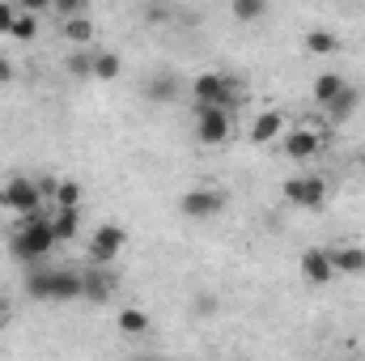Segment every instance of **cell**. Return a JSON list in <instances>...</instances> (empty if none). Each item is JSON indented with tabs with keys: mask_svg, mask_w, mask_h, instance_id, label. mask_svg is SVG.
Listing matches in <instances>:
<instances>
[{
	"mask_svg": "<svg viewBox=\"0 0 365 361\" xmlns=\"http://www.w3.org/2000/svg\"><path fill=\"white\" fill-rule=\"evenodd\" d=\"M264 13H268L264 0H234V17H238V21H259Z\"/></svg>",
	"mask_w": 365,
	"mask_h": 361,
	"instance_id": "cell-25",
	"label": "cell"
},
{
	"mask_svg": "<svg viewBox=\"0 0 365 361\" xmlns=\"http://www.w3.org/2000/svg\"><path fill=\"white\" fill-rule=\"evenodd\" d=\"M276 136H284V111H259L255 115V123H251V145H272Z\"/></svg>",
	"mask_w": 365,
	"mask_h": 361,
	"instance_id": "cell-11",
	"label": "cell"
},
{
	"mask_svg": "<svg viewBox=\"0 0 365 361\" xmlns=\"http://www.w3.org/2000/svg\"><path fill=\"white\" fill-rule=\"evenodd\" d=\"M195 141L200 145H225L230 141V111L195 106Z\"/></svg>",
	"mask_w": 365,
	"mask_h": 361,
	"instance_id": "cell-8",
	"label": "cell"
},
{
	"mask_svg": "<svg viewBox=\"0 0 365 361\" xmlns=\"http://www.w3.org/2000/svg\"><path fill=\"white\" fill-rule=\"evenodd\" d=\"M56 13L64 21H73V17H90V4L86 0H56Z\"/></svg>",
	"mask_w": 365,
	"mask_h": 361,
	"instance_id": "cell-26",
	"label": "cell"
},
{
	"mask_svg": "<svg viewBox=\"0 0 365 361\" xmlns=\"http://www.w3.org/2000/svg\"><path fill=\"white\" fill-rule=\"evenodd\" d=\"M140 17H145V21H166V9H162V4H153V9H145Z\"/></svg>",
	"mask_w": 365,
	"mask_h": 361,
	"instance_id": "cell-29",
	"label": "cell"
},
{
	"mask_svg": "<svg viewBox=\"0 0 365 361\" xmlns=\"http://www.w3.org/2000/svg\"><path fill=\"white\" fill-rule=\"evenodd\" d=\"M13 77H17L13 60H9V56H0V86H13Z\"/></svg>",
	"mask_w": 365,
	"mask_h": 361,
	"instance_id": "cell-28",
	"label": "cell"
},
{
	"mask_svg": "<svg viewBox=\"0 0 365 361\" xmlns=\"http://www.w3.org/2000/svg\"><path fill=\"white\" fill-rule=\"evenodd\" d=\"M56 208H81V183L60 179V191H56Z\"/></svg>",
	"mask_w": 365,
	"mask_h": 361,
	"instance_id": "cell-23",
	"label": "cell"
},
{
	"mask_svg": "<svg viewBox=\"0 0 365 361\" xmlns=\"http://www.w3.org/2000/svg\"><path fill=\"white\" fill-rule=\"evenodd\" d=\"M119 68H123V60H119L115 51L93 56V77H98V81H115V77H119Z\"/></svg>",
	"mask_w": 365,
	"mask_h": 361,
	"instance_id": "cell-21",
	"label": "cell"
},
{
	"mask_svg": "<svg viewBox=\"0 0 365 361\" xmlns=\"http://www.w3.org/2000/svg\"><path fill=\"white\" fill-rule=\"evenodd\" d=\"M38 34V13H26L21 4H17V21H13V39L17 43H30Z\"/></svg>",
	"mask_w": 365,
	"mask_h": 361,
	"instance_id": "cell-20",
	"label": "cell"
},
{
	"mask_svg": "<svg viewBox=\"0 0 365 361\" xmlns=\"http://www.w3.org/2000/svg\"><path fill=\"white\" fill-rule=\"evenodd\" d=\"M331 268H336V276H340V272H344V276H361L365 272V247H353V243L336 247V251H331Z\"/></svg>",
	"mask_w": 365,
	"mask_h": 361,
	"instance_id": "cell-13",
	"label": "cell"
},
{
	"mask_svg": "<svg viewBox=\"0 0 365 361\" xmlns=\"http://www.w3.org/2000/svg\"><path fill=\"white\" fill-rule=\"evenodd\" d=\"M140 361H158V357H140Z\"/></svg>",
	"mask_w": 365,
	"mask_h": 361,
	"instance_id": "cell-31",
	"label": "cell"
},
{
	"mask_svg": "<svg viewBox=\"0 0 365 361\" xmlns=\"http://www.w3.org/2000/svg\"><path fill=\"white\" fill-rule=\"evenodd\" d=\"M0 204H4L9 213H21V217H38V213H43V191H38V179L13 175V179L0 187Z\"/></svg>",
	"mask_w": 365,
	"mask_h": 361,
	"instance_id": "cell-4",
	"label": "cell"
},
{
	"mask_svg": "<svg viewBox=\"0 0 365 361\" xmlns=\"http://www.w3.org/2000/svg\"><path fill=\"white\" fill-rule=\"evenodd\" d=\"M145 98H149V102H158V106L175 102V98H179V77H170V73L149 77V81H145Z\"/></svg>",
	"mask_w": 365,
	"mask_h": 361,
	"instance_id": "cell-14",
	"label": "cell"
},
{
	"mask_svg": "<svg viewBox=\"0 0 365 361\" xmlns=\"http://www.w3.org/2000/svg\"><path fill=\"white\" fill-rule=\"evenodd\" d=\"M357 102H361V93L353 90V86H349V90L340 93V98H336V102H331L327 111H331V119H349V115L357 111Z\"/></svg>",
	"mask_w": 365,
	"mask_h": 361,
	"instance_id": "cell-22",
	"label": "cell"
},
{
	"mask_svg": "<svg viewBox=\"0 0 365 361\" xmlns=\"http://www.w3.org/2000/svg\"><path fill=\"white\" fill-rule=\"evenodd\" d=\"M221 208H225V191H217V187H195V191H182L179 195V213L191 217V221H208Z\"/></svg>",
	"mask_w": 365,
	"mask_h": 361,
	"instance_id": "cell-6",
	"label": "cell"
},
{
	"mask_svg": "<svg viewBox=\"0 0 365 361\" xmlns=\"http://www.w3.org/2000/svg\"><path fill=\"white\" fill-rule=\"evenodd\" d=\"M191 98L195 106H217V111H230L238 102V86L225 77V73H200L191 81Z\"/></svg>",
	"mask_w": 365,
	"mask_h": 361,
	"instance_id": "cell-3",
	"label": "cell"
},
{
	"mask_svg": "<svg viewBox=\"0 0 365 361\" xmlns=\"http://www.w3.org/2000/svg\"><path fill=\"white\" fill-rule=\"evenodd\" d=\"M115 323H119V332H123V336H145V332H149V315H145L140 306H123Z\"/></svg>",
	"mask_w": 365,
	"mask_h": 361,
	"instance_id": "cell-16",
	"label": "cell"
},
{
	"mask_svg": "<svg viewBox=\"0 0 365 361\" xmlns=\"http://www.w3.org/2000/svg\"><path fill=\"white\" fill-rule=\"evenodd\" d=\"M349 90V81H344V77H336V73H323V77H314V102H319V106H331V102H336V98H340V93Z\"/></svg>",
	"mask_w": 365,
	"mask_h": 361,
	"instance_id": "cell-15",
	"label": "cell"
},
{
	"mask_svg": "<svg viewBox=\"0 0 365 361\" xmlns=\"http://www.w3.org/2000/svg\"><path fill=\"white\" fill-rule=\"evenodd\" d=\"M319 149H323V136H319L314 128H293V132H284V158L310 162V158H319Z\"/></svg>",
	"mask_w": 365,
	"mask_h": 361,
	"instance_id": "cell-9",
	"label": "cell"
},
{
	"mask_svg": "<svg viewBox=\"0 0 365 361\" xmlns=\"http://www.w3.org/2000/svg\"><path fill=\"white\" fill-rule=\"evenodd\" d=\"M56 247V234H51V213H38V217H26V225L9 238V255L21 260V264H38L47 260Z\"/></svg>",
	"mask_w": 365,
	"mask_h": 361,
	"instance_id": "cell-1",
	"label": "cell"
},
{
	"mask_svg": "<svg viewBox=\"0 0 365 361\" xmlns=\"http://www.w3.org/2000/svg\"><path fill=\"white\" fill-rule=\"evenodd\" d=\"M115 272L106 268H86L81 272V298H90V302H106L110 293H115Z\"/></svg>",
	"mask_w": 365,
	"mask_h": 361,
	"instance_id": "cell-12",
	"label": "cell"
},
{
	"mask_svg": "<svg viewBox=\"0 0 365 361\" xmlns=\"http://www.w3.org/2000/svg\"><path fill=\"white\" fill-rule=\"evenodd\" d=\"M13 21H17V4L0 0V34H13Z\"/></svg>",
	"mask_w": 365,
	"mask_h": 361,
	"instance_id": "cell-27",
	"label": "cell"
},
{
	"mask_svg": "<svg viewBox=\"0 0 365 361\" xmlns=\"http://www.w3.org/2000/svg\"><path fill=\"white\" fill-rule=\"evenodd\" d=\"M4 327H9V306L0 302V332H4Z\"/></svg>",
	"mask_w": 365,
	"mask_h": 361,
	"instance_id": "cell-30",
	"label": "cell"
},
{
	"mask_svg": "<svg viewBox=\"0 0 365 361\" xmlns=\"http://www.w3.org/2000/svg\"><path fill=\"white\" fill-rule=\"evenodd\" d=\"M297 272H302L310 285H327V280H336V268H331V251H323V247H310V251H302V260H297Z\"/></svg>",
	"mask_w": 365,
	"mask_h": 361,
	"instance_id": "cell-10",
	"label": "cell"
},
{
	"mask_svg": "<svg viewBox=\"0 0 365 361\" xmlns=\"http://www.w3.org/2000/svg\"><path fill=\"white\" fill-rule=\"evenodd\" d=\"M123 243H128V230L123 225H98L93 230V238H90V260H93V268H110L115 264V255L123 251Z\"/></svg>",
	"mask_w": 365,
	"mask_h": 361,
	"instance_id": "cell-7",
	"label": "cell"
},
{
	"mask_svg": "<svg viewBox=\"0 0 365 361\" xmlns=\"http://www.w3.org/2000/svg\"><path fill=\"white\" fill-rule=\"evenodd\" d=\"M64 68H68V77H93V56L90 51H68Z\"/></svg>",
	"mask_w": 365,
	"mask_h": 361,
	"instance_id": "cell-24",
	"label": "cell"
},
{
	"mask_svg": "<svg viewBox=\"0 0 365 361\" xmlns=\"http://www.w3.org/2000/svg\"><path fill=\"white\" fill-rule=\"evenodd\" d=\"M77 208H56L51 213V234H56V243H64V238H77Z\"/></svg>",
	"mask_w": 365,
	"mask_h": 361,
	"instance_id": "cell-17",
	"label": "cell"
},
{
	"mask_svg": "<svg viewBox=\"0 0 365 361\" xmlns=\"http://www.w3.org/2000/svg\"><path fill=\"white\" fill-rule=\"evenodd\" d=\"M336 47H340V39H336L331 30H310V34H306V51H310V56H331Z\"/></svg>",
	"mask_w": 365,
	"mask_h": 361,
	"instance_id": "cell-18",
	"label": "cell"
},
{
	"mask_svg": "<svg viewBox=\"0 0 365 361\" xmlns=\"http://www.w3.org/2000/svg\"><path fill=\"white\" fill-rule=\"evenodd\" d=\"M280 191H284L289 204H297V208H306V213H319V208L327 204V179H323V175H293Z\"/></svg>",
	"mask_w": 365,
	"mask_h": 361,
	"instance_id": "cell-5",
	"label": "cell"
},
{
	"mask_svg": "<svg viewBox=\"0 0 365 361\" xmlns=\"http://www.w3.org/2000/svg\"><path fill=\"white\" fill-rule=\"evenodd\" d=\"M64 39L73 43V47H86L93 39V21L90 17H73V21H64Z\"/></svg>",
	"mask_w": 365,
	"mask_h": 361,
	"instance_id": "cell-19",
	"label": "cell"
},
{
	"mask_svg": "<svg viewBox=\"0 0 365 361\" xmlns=\"http://www.w3.org/2000/svg\"><path fill=\"white\" fill-rule=\"evenodd\" d=\"M26 293L34 302H77L81 298V272L77 268H47L26 276Z\"/></svg>",
	"mask_w": 365,
	"mask_h": 361,
	"instance_id": "cell-2",
	"label": "cell"
}]
</instances>
